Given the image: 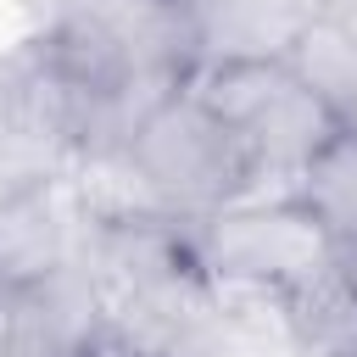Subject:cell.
I'll use <instances>...</instances> for the list:
<instances>
[{"mask_svg":"<svg viewBox=\"0 0 357 357\" xmlns=\"http://www.w3.org/2000/svg\"><path fill=\"white\" fill-rule=\"evenodd\" d=\"M195 100L223 117L251 156V195H296L301 167L340 134V123L318 106V95L290 73V61H218L190 73Z\"/></svg>","mask_w":357,"mask_h":357,"instance_id":"1","label":"cell"},{"mask_svg":"<svg viewBox=\"0 0 357 357\" xmlns=\"http://www.w3.org/2000/svg\"><path fill=\"white\" fill-rule=\"evenodd\" d=\"M123 162L139 195L151 201V212L178 223H206L212 212L251 195V156L240 134L223 117H212L190 84L139 123Z\"/></svg>","mask_w":357,"mask_h":357,"instance_id":"2","label":"cell"},{"mask_svg":"<svg viewBox=\"0 0 357 357\" xmlns=\"http://www.w3.org/2000/svg\"><path fill=\"white\" fill-rule=\"evenodd\" d=\"M195 251H201L206 279L268 284V290H301L340 257L329 229L296 195L234 201V206L212 212L206 223H195Z\"/></svg>","mask_w":357,"mask_h":357,"instance_id":"3","label":"cell"},{"mask_svg":"<svg viewBox=\"0 0 357 357\" xmlns=\"http://www.w3.org/2000/svg\"><path fill=\"white\" fill-rule=\"evenodd\" d=\"M95 218L67 173L0 190V290H28L73 262H84Z\"/></svg>","mask_w":357,"mask_h":357,"instance_id":"4","label":"cell"},{"mask_svg":"<svg viewBox=\"0 0 357 357\" xmlns=\"http://www.w3.org/2000/svg\"><path fill=\"white\" fill-rule=\"evenodd\" d=\"M312 11L301 0H190L195 67L218 61H284Z\"/></svg>","mask_w":357,"mask_h":357,"instance_id":"5","label":"cell"},{"mask_svg":"<svg viewBox=\"0 0 357 357\" xmlns=\"http://www.w3.org/2000/svg\"><path fill=\"white\" fill-rule=\"evenodd\" d=\"M290 73L318 95V106L340 123L357 128V39H346L340 28H329L324 17H312L301 28V39L290 45Z\"/></svg>","mask_w":357,"mask_h":357,"instance_id":"6","label":"cell"},{"mask_svg":"<svg viewBox=\"0 0 357 357\" xmlns=\"http://www.w3.org/2000/svg\"><path fill=\"white\" fill-rule=\"evenodd\" d=\"M296 201L329 229L335 245H346V240L357 234V128H340V134L301 167Z\"/></svg>","mask_w":357,"mask_h":357,"instance_id":"7","label":"cell"},{"mask_svg":"<svg viewBox=\"0 0 357 357\" xmlns=\"http://www.w3.org/2000/svg\"><path fill=\"white\" fill-rule=\"evenodd\" d=\"M318 17L329 28H340L346 39H357V0H318Z\"/></svg>","mask_w":357,"mask_h":357,"instance_id":"8","label":"cell"},{"mask_svg":"<svg viewBox=\"0 0 357 357\" xmlns=\"http://www.w3.org/2000/svg\"><path fill=\"white\" fill-rule=\"evenodd\" d=\"M340 273H346V279H351V290H357V234L340 245Z\"/></svg>","mask_w":357,"mask_h":357,"instance_id":"9","label":"cell"},{"mask_svg":"<svg viewBox=\"0 0 357 357\" xmlns=\"http://www.w3.org/2000/svg\"><path fill=\"white\" fill-rule=\"evenodd\" d=\"M301 6H307V11H312V17H318V0H301Z\"/></svg>","mask_w":357,"mask_h":357,"instance_id":"10","label":"cell"},{"mask_svg":"<svg viewBox=\"0 0 357 357\" xmlns=\"http://www.w3.org/2000/svg\"><path fill=\"white\" fill-rule=\"evenodd\" d=\"M301 357H312V351H301Z\"/></svg>","mask_w":357,"mask_h":357,"instance_id":"11","label":"cell"}]
</instances>
